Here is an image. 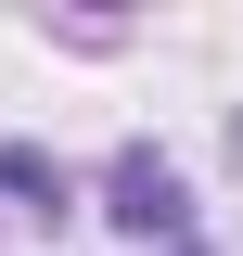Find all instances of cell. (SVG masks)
I'll use <instances>...</instances> for the list:
<instances>
[{
	"label": "cell",
	"instance_id": "6da1fadb",
	"mask_svg": "<svg viewBox=\"0 0 243 256\" xmlns=\"http://www.w3.org/2000/svg\"><path fill=\"white\" fill-rule=\"evenodd\" d=\"M102 192H116V205H102L116 230H141V244H180V256H192V192H180V166H166V154H116V166H102Z\"/></svg>",
	"mask_w": 243,
	"mask_h": 256
}]
</instances>
